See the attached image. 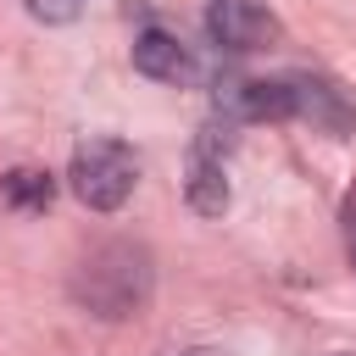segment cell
Returning <instances> with one entry per match:
<instances>
[{"instance_id":"obj_9","label":"cell","mask_w":356,"mask_h":356,"mask_svg":"<svg viewBox=\"0 0 356 356\" xmlns=\"http://www.w3.org/2000/svg\"><path fill=\"white\" fill-rule=\"evenodd\" d=\"M39 22H72L78 17V0H22Z\"/></svg>"},{"instance_id":"obj_10","label":"cell","mask_w":356,"mask_h":356,"mask_svg":"<svg viewBox=\"0 0 356 356\" xmlns=\"http://www.w3.org/2000/svg\"><path fill=\"white\" fill-rule=\"evenodd\" d=\"M339 222H345V256H350V267H356V189L345 195V206H339Z\"/></svg>"},{"instance_id":"obj_4","label":"cell","mask_w":356,"mask_h":356,"mask_svg":"<svg viewBox=\"0 0 356 356\" xmlns=\"http://www.w3.org/2000/svg\"><path fill=\"white\" fill-rule=\"evenodd\" d=\"M217 106L234 122H284V117H295V89H289V78H250V83H228L217 95Z\"/></svg>"},{"instance_id":"obj_5","label":"cell","mask_w":356,"mask_h":356,"mask_svg":"<svg viewBox=\"0 0 356 356\" xmlns=\"http://www.w3.org/2000/svg\"><path fill=\"white\" fill-rule=\"evenodd\" d=\"M184 195L200 217H222L228 211V178H222V150H217V128H206L189 150V178H184Z\"/></svg>"},{"instance_id":"obj_2","label":"cell","mask_w":356,"mask_h":356,"mask_svg":"<svg viewBox=\"0 0 356 356\" xmlns=\"http://www.w3.org/2000/svg\"><path fill=\"white\" fill-rule=\"evenodd\" d=\"M72 195L89 206V211H117L134 184H139V161L122 139H83L72 150Z\"/></svg>"},{"instance_id":"obj_1","label":"cell","mask_w":356,"mask_h":356,"mask_svg":"<svg viewBox=\"0 0 356 356\" xmlns=\"http://www.w3.org/2000/svg\"><path fill=\"white\" fill-rule=\"evenodd\" d=\"M150 284H156L150 250L134 245V239H100V245H89V256L72 267V300H78L83 312L106 317V323L145 312Z\"/></svg>"},{"instance_id":"obj_6","label":"cell","mask_w":356,"mask_h":356,"mask_svg":"<svg viewBox=\"0 0 356 356\" xmlns=\"http://www.w3.org/2000/svg\"><path fill=\"white\" fill-rule=\"evenodd\" d=\"M134 67H139L145 78L178 83V78H189V50H184L172 33H161V28H145V33L134 39Z\"/></svg>"},{"instance_id":"obj_8","label":"cell","mask_w":356,"mask_h":356,"mask_svg":"<svg viewBox=\"0 0 356 356\" xmlns=\"http://www.w3.org/2000/svg\"><path fill=\"white\" fill-rule=\"evenodd\" d=\"M0 189H6V200L28 206V211H44V206H50V178H44V172H33V167L6 172V178H0Z\"/></svg>"},{"instance_id":"obj_3","label":"cell","mask_w":356,"mask_h":356,"mask_svg":"<svg viewBox=\"0 0 356 356\" xmlns=\"http://www.w3.org/2000/svg\"><path fill=\"white\" fill-rule=\"evenodd\" d=\"M206 33H211L217 50H261L267 39H278V22L256 0H211L206 6Z\"/></svg>"},{"instance_id":"obj_7","label":"cell","mask_w":356,"mask_h":356,"mask_svg":"<svg viewBox=\"0 0 356 356\" xmlns=\"http://www.w3.org/2000/svg\"><path fill=\"white\" fill-rule=\"evenodd\" d=\"M289 89H295V117H312L317 128H345L350 122V111L339 106V95L328 89V83H317V78H289Z\"/></svg>"},{"instance_id":"obj_11","label":"cell","mask_w":356,"mask_h":356,"mask_svg":"<svg viewBox=\"0 0 356 356\" xmlns=\"http://www.w3.org/2000/svg\"><path fill=\"white\" fill-rule=\"evenodd\" d=\"M184 356H222V350H211V345H195V350H184Z\"/></svg>"}]
</instances>
